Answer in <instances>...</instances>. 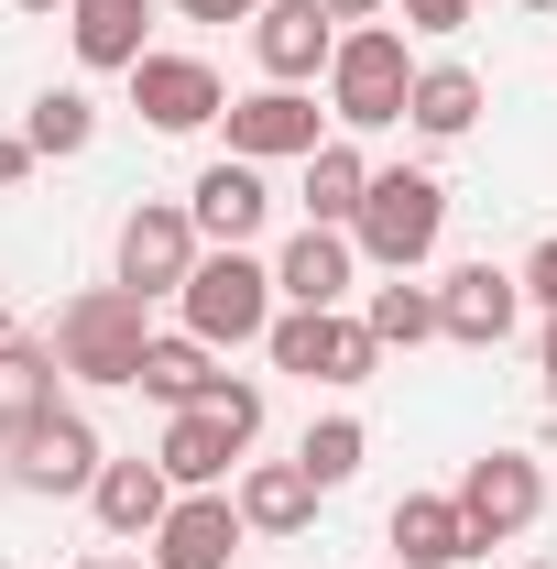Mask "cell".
<instances>
[{
  "label": "cell",
  "mask_w": 557,
  "mask_h": 569,
  "mask_svg": "<svg viewBox=\"0 0 557 569\" xmlns=\"http://www.w3.org/2000/svg\"><path fill=\"white\" fill-rule=\"evenodd\" d=\"M55 361H67V383H142V351H153V296H132V284H88V296H67L55 307Z\"/></svg>",
  "instance_id": "6da1fadb"
},
{
  "label": "cell",
  "mask_w": 557,
  "mask_h": 569,
  "mask_svg": "<svg viewBox=\"0 0 557 569\" xmlns=\"http://www.w3.org/2000/svg\"><path fill=\"white\" fill-rule=\"evenodd\" d=\"M405 99H416L405 33H394V22H350L340 56H328V121H340V132H394Z\"/></svg>",
  "instance_id": "7a4b0ae2"
},
{
  "label": "cell",
  "mask_w": 557,
  "mask_h": 569,
  "mask_svg": "<svg viewBox=\"0 0 557 569\" xmlns=\"http://www.w3.org/2000/svg\"><path fill=\"white\" fill-rule=\"evenodd\" d=\"M437 230H448V187L426 164H383L372 198H361V219H350L361 263H383V274H416L426 252H437Z\"/></svg>",
  "instance_id": "3957f363"
},
{
  "label": "cell",
  "mask_w": 557,
  "mask_h": 569,
  "mask_svg": "<svg viewBox=\"0 0 557 569\" xmlns=\"http://www.w3.org/2000/svg\"><path fill=\"white\" fill-rule=\"evenodd\" d=\"M175 318H186L209 351H241V340H263V329L284 318L274 263H263V252H198V274H186V296H175Z\"/></svg>",
  "instance_id": "277c9868"
},
{
  "label": "cell",
  "mask_w": 557,
  "mask_h": 569,
  "mask_svg": "<svg viewBox=\"0 0 557 569\" xmlns=\"http://www.w3.org/2000/svg\"><path fill=\"white\" fill-rule=\"evenodd\" d=\"M263 351H274V372L340 383V395L383 372V340H372V318H350V307H284L274 329H263Z\"/></svg>",
  "instance_id": "5b68a950"
},
{
  "label": "cell",
  "mask_w": 557,
  "mask_h": 569,
  "mask_svg": "<svg viewBox=\"0 0 557 569\" xmlns=\"http://www.w3.org/2000/svg\"><path fill=\"white\" fill-rule=\"evenodd\" d=\"M198 252H209V241H198V209H186V198H142V209L121 219V252H110L121 274L110 284H132V296H186Z\"/></svg>",
  "instance_id": "8992f818"
},
{
  "label": "cell",
  "mask_w": 557,
  "mask_h": 569,
  "mask_svg": "<svg viewBox=\"0 0 557 569\" xmlns=\"http://www.w3.org/2000/svg\"><path fill=\"white\" fill-rule=\"evenodd\" d=\"M459 515H470L482 548H514V537L547 515V471H536V449H482V460L459 471Z\"/></svg>",
  "instance_id": "52a82bcc"
},
{
  "label": "cell",
  "mask_w": 557,
  "mask_h": 569,
  "mask_svg": "<svg viewBox=\"0 0 557 569\" xmlns=\"http://www.w3.org/2000/svg\"><path fill=\"white\" fill-rule=\"evenodd\" d=\"M219 121H230V153H241V164H306V153L328 142L317 132V99H306V88H274V77H263L252 99H230Z\"/></svg>",
  "instance_id": "ba28073f"
},
{
  "label": "cell",
  "mask_w": 557,
  "mask_h": 569,
  "mask_svg": "<svg viewBox=\"0 0 557 569\" xmlns=\"http://www.w3.org/2000/svg\"><path fill=\"white\" fill-rule=\"evenodd\" d=\"M99 471H110V449H99V427L77 417V406H55L44 427L11 438V482H22V493H88Z\"/></svg>",
  "instance_id": "9c48e42d"
},
{
  "label": "cell",
  "mask_w": 557,
  "mask_h": 569,
  "mask_svg": "<svg viewBox=\"0 0 557 569\" xmlns=\"http://www.w3.org/2000/svg\"><path fill=\"white\" fill-rule=\"evenodd\" d=\"M186 209H198V241H209V252H252V241H263V219H274V187H263V164L219 153V164H198Z\"/></svg>",
  "instance_id": "30bf717a"
},
{
  "label": "cell",
  "mask_w": 557,
  "mask_h": 569,
  "mask_svg": "<svg viewBox=\"0 0 557 569\" xmlns=\"http://www.w3.org/2000/svg\"><path fill=\"white\" fill-rule=\"evenodd\" d=\"M132 110L153 121V132H209L219 110H230V88H219L209 56H164V44H153V56L132 67Z\"/></svg>",
  "instance_id": "8fae6325"
},
{
  "label": "cell",
  "mask_w": 557,
  "mask_h": 569,
  "mask_svg": "<svg viewBox=\"0 0 557 569\" xmlns=\"http://www.w3.org/2000/svg\"><path fill=\"white\" fill-rule=\"evenodd\" d=\"M437 318H448L459 351H503L514 318H525V274H503V263H459V274H437Z\"/></svg>",
  "instance_id": "7c38bea8"
},
{
  "label": "cell",
  "mask_w": 557,
  "mask_h": 569,
  "mask_svg": "<svg viewBox=\"0 0 557 569\" xmlns=\"http://www.w3.org/2000/svg\"><path fill=\"white\" fill-rule=\"evenodd\" d=\"M241 449H252V438L219 417V406H175V417H164V449H153V460H164V482H175V493H230Z\"/></svg>",
  "instance_id": "4fadbf2b"
},
{
  "label": "cell",
  "mask_w": 557,
  "mask_h": 569,
  "mask_svg": "<svg viewBox=\"0 0 557 569\" xmlns=\"http://www.w3.org/2000/svg\"><path fill=\"white\" fill-rule=\"evenodd\" d=\"M252 56H263L274 88H306V77H328V56H340V22L317 0H263L252 11Z\"/></svg>",
  "instance_id": "5bb4252c"
},
{
  "label": "cell",
  "mask_w": 557,
  "mask_h": 569,
  "mask_svg": "<svg viewBox=\"0 0 557 569\" xmlns=\"http://www.w3.org/2000/svg\"><path fill=\"white\" fill-rule=\"evenodd\" d=\"M241 503L230 493H175V515L153 526V569H230L241 559Z\"/></svg>",
  "instance_id": "9a60e30c"
},
{
  "label": "cell",
  "mask_w": 557,
  "mask_h": 569,
  "mask_svg": "<svg viewBox=\"0 0 557 569\" xmlns=\"http://www.w3.org/2000/svg\"><path fill=\"white\" fill-rule=\"evenodd\" d=\"M67 44L88 77H132L153 56V0H67Z\"/></svg>",
  "instance_id": "2e32d148"
},
{
  "label": "cell",
  "mask_w": 557,
  "mask_h": 569,
  "mask_svg": "<svg viewBox=\"0 0 557 569\" xmlns=\"http://www.w3.org/2000/svg\"><path fill=\"white\" fill-rule=\"evenodd\" d=\"M350 274H361V241H350V230H317V219L274 252V296L284 307H340Z\"/></svg>",
  "instance_id": "e0dca14e"
},
{
  "label": "cell",
  "mask_w": 557,
  "mask_h": 569,
  "mask_svg": "<svg viewBox=\"0 0 557 569\" xmlns=\"http://www.w3.org/2000/svg\"><path fill=\"white\" fill-rule=\"evenodd\" d=\"M230 503H241L252 537H306V526H317V471H306V460H252V471L230 482Z\"/></svg>",
  "instance_id": "ac0fdd59"
},
{
  "label": "cell",
  "mask_w": 557,
  "mask_h": 569,
  "mask_svg": "<svg viewBox=\"0 0 557 569\" xmlns=\"http://www.w3.org/2000/svg\"><path fill=\"white\" fill-rule=\"evenodd\" d=\"M394 569H459L482 537H470V515H459V493H405L394 503Z\"/></svg>",
  "instance_id": "d6986e66"
},
{
  "label": "cell",
  "mask_w": 557,
  "mask_h": 569,
  "mask_svg": "<svg viewBox=\"0 0 557 569\" xmlns=\"http://www.w3.org/2000/svg\"><path fill=\"white\" fill-rule=\"evenodd\" d=\"M55 383H67V361H55V340H22V329L0 340V449H11L22 427H44L55 406H67Z\"/></svg>",
  "instance_id": "ffe728a7"
},
{
  "label": "cell",
  "mask_w": 557,
  "mask_h": 569,
  "mask_svg": "<svg viewBox=\"0 0 557 569\" xmlns=\"http://www.w3.org/2000/svg\"><path fill=\"white\" fill-rule=\"evenodd\" d=\"M88 515H99L110 537H142V548H153V526L175 515V482H164V460H110V471L88 482Z\"/></svg>",
  "instance_id": "44dd1931"
},
{
  "label": "cell",
  "mask_w": 557,
  "mask_h": 569,
  "mask_svg": "<svg viewBox=\"0 0 557 569\" xmlns=\"http://www.w3.org/2000/svg\"><path fill=\"white\" fill-rule=\"evenodd\" d=\"M372 176H383V164H372L350 132H328L317 153H306V219H317V230H350L361 198H372Z\"/></svg>",
  "instance_id": "7402d4cb"
},
{
  "label": "cell",
  "mask_w": 557,
  "mask_h": 569,
  "mask_svg": "<svg viewBox=\"0 0 557 569\" xmlns=\"http://www.w3.org/2000/svg\"><path fill=\"white\" fill-rule=\"evenodd\" d=\"M142 395H153V406H209V395H219V351L198 340V329H153Z\"/></svg>",
  "instance_id": "603a6c76"
},
{
  "label": "cell",
  "mask_w": 557,
  "mask_h": 569,
  "mask_svg": "<svg viewBox=\"0 0 557 569\" xmlns=\"http://www.w3.org/2000/svg\"><path fill=\"white\" fill-rule=\"evenodd\" d=\"M470 121H482V77H470V67H448V56H437V67H416L405 132H426V142H459Z\"/></svg>",
  "instance_id": "cb8c5ba5"
},
{
  "label": "cell",
  "mask_w": 557,
  "mask_h": 569,
  "mask_svg": "<svg viewBox=\"0 0 557 569\" xmlns=\"http://www.w3.org/2000/svg\"><path fill=\"white\" fill-rule=\"evenodd\" d=\"M372 340L383 351H426V340H448V318H437V284H416V274H394V284H372Z\"/></svg>",
  "instance_id": "d4e9b609"
},
{
  "label": "cell",
  "mask_w": 557,
  "mask_h": 569,
  "mask_svg": "<svg viewBox=\"0 0 557 569\" xmlns=\"http://www.w3.org/2000/svg\"><path fill=\"white\" fill-rule=\"evenodd\" d=\"M22 142H33L44 164H67V153H88V142H99V99H88V88H44V99L22 110Z\"/></svg>",
  "instance_id": "484cf974"
},
{
  "label": "cell",
  "mask_w": 557,
  "mask_h": 569,
  "mask_svg": "<svg viewBox=\"0 0 557 569\" xmlns=\"http://www.w3.org/2000/svg\"><path fill=\"white\" fill-rule=\"evenodd\" d=\"M295 460L317 471V493H340L350 471L372 460V427H361V417H317V427H306V438H295Z\"/></svg>",
  "instance_id": "4316f807"
},
{
  "label": "cell",
  "mask_w": 557,
  "mask_h": 569,
  "mask_svg": "<svg viewBox=\"0 0 557 569\" xmlns=\"http://www.w3.org/2000/svg\"><path fill=\"white\" fill-rule=\"evenodd\" d=\"M209 406L241 427V438H263V383H252V372H219V395H209Z\"/></svg>",
  "instance_id": "83f0119b"
},
{
  "label": "cell",
  "mask_w": 557,
  "mask_h": 569,
  "mask_svg": "<svg viewBox=\"0 0 557 569\" xmlns=\"http://www.w3.org/2000/svg\"><path fill=\"white\" fill-rule=\"evenodd\" d=\"M394 11H405V33H459L482 0H394Z\"/></svg>",
  "instance_id": "f1b7e54d"
},
{
  "label": "cell",
  "mask_w": 557,
  "mask_h": 569,
  "mask_svg": "<svg viewBox=\"0 0 557 569\" xmlns=\"http://www.w3.org/2000/svg\"><path fill=\"white\" fill-rule=\"evenodd\" d=\"M525 307H547V318H557V241L525 252Z\"/></svg>",
  "instance_id": "f546056e"
},
{
  "label": "cell",
  "mask_w": 557,
  "mask_h": 569,
  "mask_svg": "<svg viewBox=\"0 0 557 569\" xmlns=\"http://www.w3.org/2000/svg\"><path fill=\"white\" fill-rule=\"evenodd\" d=\"M33 164H44V153H33V142H22V132H0V198H11V187H22V176H33Z\"/></svg>",
  "instance_id": "4dcf8cb0"
},
{
  "label": "cell",
  "mask_w": 557,
  "mask_h": 569,
  "mask_svg": "<svg viewBox=\"0 0 557 569\" xmlns=\"http://www.w3.org/2000/svg\"><path fill=\"white\" fill-rule=\"evenodd\" d=\"M175 11H186V22H252L263 0H175Z\"/></svg>",
  "instance_id": "1f68e13d"
},
{
  "label": "cell",
  "mask_w": 557,
  "mask_h": 569,
  "mask_svg": "<svg viewBox=\"0 0 557 569\" xmlns=\"http://www.w3.org/2000/svg\"><path fill=\"white\" fill-rule=\"evenodd\" d=\"M328 22H372V11H394V0H317Z\"/></svg>",
  "instance_id": "d6a6232c"
},
{
  "label": "cell",
  "mask_w": 557,
  "mask_h": 569,
  "mask_svg": "<svg viewBox=\"0 0 557 569\" xmlns=\"http://www.w3.org/2000/svg\"><path fill=\"white\" fill-rule=\"evenodd\" d=\"M536 361H547V406H557V318H547V351H536Z\"/></svg>",
  "instance_id": "836d02e7"
},
{
  "label": "cell",
  "mask_w": 557,
  "mask_h": 569,
  "mask_svg": "<svg viewBox=\"0 0 557 569\" xmlns=\"http://www.w3.org/2000/svg\"><path fill=\"white\" fill-rule=\"evenodd\" d=\"M11 11H22V22H44V11H67V0H11Z\"/></svg>",
  "instance_id": "e575fe53"
},
{
  "label": "cell",
  "mask_w": 557,
  "mask_h": 569,
  "mask_svg": "<svg viewBox=\"0 0 557 569\" xmlns=\"http://www.w3.org/2000/svg\"><path fill=\"white\" fill-rule=\"evenodd\" d=\"M77 569H153V559H77Z\"/></svg>",
  "instance_id": "d590c367"
},
{
  "label": "cell",
  "mask_w": 557,
  "mask_h": 569,
  "mask_svg": "<svg viewBox=\"0 0 557 569\" xmlns=\"http://www.w3.org/2000/svg\"><path fill=\"white\" fill-rule=\"evenodd\" d=\"M0 340H11V296H0Z\"/></svg>",
  "instance_id": "8d00e7d4"
},
{
  "label": "cell",
  "mask_w": 557,
  "mask_h": 569,
  "mask_svg": "<svg viewBox=\"0 0 557 569\" xmlns=\"http://www.w3.org/2000/svg\"><path fill=\"white\" fill-rule=\"evenodd\" d=\"M514 11H557V0H514Z\"/></svg>",
  "instance_id": "74e56055"
},
{
  "label": "cell",
  "mask_w": 557,
  "mask_h": 569,
  "mask_svg": "<svg viewBox=\"0 0 557 569\" xmlns=\"http://www.w3.org/2000/svg\"><path fill=\"white\" fill-rule=\"evenodd\" d=\"M514 569H557V559H514Z\"/></svg>",
  "instance_id": "f35d334b"
}]
</instances>
